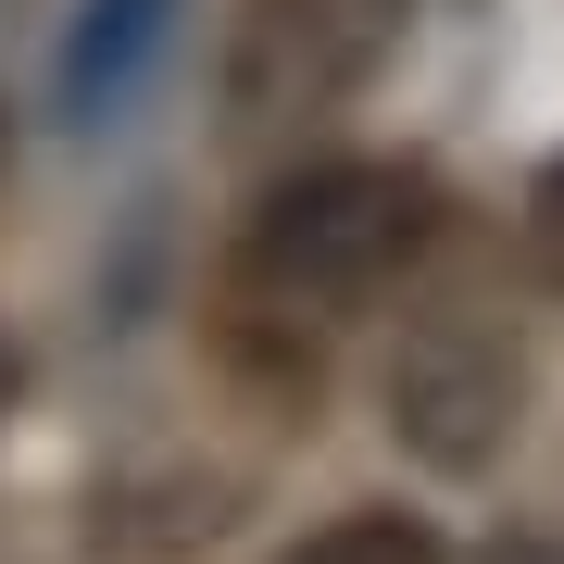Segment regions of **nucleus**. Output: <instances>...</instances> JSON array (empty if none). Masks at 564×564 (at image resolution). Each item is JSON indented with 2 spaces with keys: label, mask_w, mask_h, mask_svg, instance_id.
<instances>
[{
  "label": "nucleus",
  "mask_w": 564,
  "mask_h": 564,
  "mask_svg": "<svg viewBox=\"0 0 564 564\" xmlns=\"http://www.w3.org/2000/svg\"><path fill=\"white\" fill-rule=\"evenodd\" d=\"M440 239V188L402 176V163H314V176H289L276 202L251 214L239 239V314L251 326H339L364 314L402 263Z\"/></svg>",
  "instance_id": "nucleus-1"
},
{
  "label": "nucleus",
  "mask_w": 564,
  "mask_h": 564,
  "mask_svg": "<svg viewBox=\"0 0 564 564\" xmlns=\"http://www.w3.org/2000/svg\"><path fill=\"white\" fill-rule=\"evenodd\" d=\"M489 564H564V540H502Z\"/></svg>",
  "instance_id": "nucleus-7"
},
{
  "label": "nucleus",
  "mask_w": 564,
  "mask_h": 564,
  "mask_svg": "<svg viewBox=\"0 0 564 564\" xmlns=\"http://www.w3.org/2000/svg\"><path fill=\"white\" fill-rule=\"evenodd\" d=\"M163 25H176V0H88L76 51H63V88H76L88 113H101V101H126V88H139V63L163 51Z\"/></svg>",
  "instance_id": "nucleus-4"
},
{
  "label": "nucleus",
  "mask_w": 564,
  "mask_h": 564,
  "mask_svg": "<svg viewBox=\"0 0 564 564\" xmlns=\"http://www.w3.org/2000/svg\"><path fill=\"white\" fill-rule=\"evenodd\" d=\"M25 402V364H13V339H0V414H13Z\"/></svg>",
  "instance_id": "nucleus-8"
},
{
  "label": "nucleus",
  "mask_w": 564,
  "mask_h": 564,
  "mask_svg": "<svg viewBox=\"0 0 564 564\" xmlns=\"http://www.w3.org/2000/svg\"><path fill=\"white\" fill-rule=\"evenodd\" d=\"M527 251H540V276L564 289V163L540 176V202H527Z\"/></svg>",
  "instance_id": "nucleus-6"
},
{
  "label": "nucleus",
  "mask_w": 564,
  "mask_h": 564,
  "mask_svg": "<svg viewBox=\"0 0 564 564\" xmlns=\"http://www.w3.org/2000/svg\"><path fill=\"white\" fill-rule=\"evenodd\" d=\"M414 0H251L226 39V126L239 139H289V126L339 113L389 51H402Z\"/></svg>",
  "instance_id": "nucleus-2"
},
{
  "label": "nucleus",
  "mask_w": 564,
  "mask_h": 564,
  "mask_svg": "<svg viewBox=\"0 0 564 564\" xmlns=\"http://www.w3.org/2000/svg\"><path fill=\"white\" fill-rule=\"evenodd\" d=\"M289 564H452V552L426 540L414 514H339V527H314Z\"/></svg>",
  "instance_id": "nucleus-5"
},
{
  "label": "nucleus",
  "mask_w": 564,
  "mask_h": 564,
  "mask_svg": "<svg viewBox=\"0 0 564 564\" xmlns=\"http://www.w3.org/2000/svg\"><path fill=\"white\" fill-rule=\"evenodd\" d=\"M514 414H527V364H514L502 326H477V314H426L402 339V364H389V440L426 452L440 477L502 464Z\"/></svg>",
  "instance_id": "nucleus-3"
}]
</instances>
